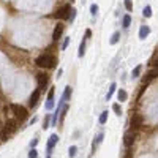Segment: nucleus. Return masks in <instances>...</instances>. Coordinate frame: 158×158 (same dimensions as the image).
Returning <instances> with one entry per match:
<instances>
[{"instance_id":"nucleus-24","label":"nucleus","mask_w":158,"mask_h":158,"mask_svg":"<svg viewBox=\"0 0 158 158\" xmlns=\"http://www.w3.org/2000/svg\"><path fill=\"white\" fill-rule=\"evenodd\" d=\"M119 38H120V33H119V32H114L112 38H111V44H116V43L119 41Z\"/></svg>"},{"instance_id":"nucleus-2","label":"nucleus","mask_w":158,"mask_h":158,"mask_svg":"<svg viewBox=\"0 0 158 158\" xmlns=\"http://www.w3.org/2000/svg\"><path fill=\"white\" fill-rule=\"evenodd\" d=\"M11 108V112L14 114L16 120H25L27 117H29V112H27V109L21 105H10Z\"/></svg>"},{"instance_id":"nucleus-31","label":"nucleus","mask_w":158,"mask_h":158,"mask_svg":"<svg viewBox=\"0 0 158 158\" xmlns=\"http://www.w3.org/2000/svg\"><path fill=\"white\" fill-rule=\"evenodd\" d=\"M150 67H153V68H158V55H156V57H153V59L150 60Z\"/></svg>"},{"instance_id":"nucleus-11","label":"nucleus","mask_w":158,"mask_h":158,"mask_svg":"<svg viewBox=\"0 0 158 158\" xmlns=\"http://www.w3.org/2000/svg\"><path fill=\"white\" fill-rule=\"evenodd\" d=\"M155 78H158V68H152L150 71H147V74L144 76V82H149Z\"/></svg>"},{"instance_id":"nucleus-13","label":"nucleus","mask_w":158,"mask_h":158,"mask_svg":"<svg viewBox=\"0 0 158 158\" xmlns=\"http://www.w3.org/2000/svg\"><path fill=\"white\" fill-rule=\"evenodd\" d=\"M10 138H11V134L8 133L5 128H2V130H0V141H8Z\"/></svg>"},{"instance_id":"nucleus-5","label":"nucleus","mask_w":158,"mask_h":158,"mask_svg":"<svg viewBox=\"0 0 158 158\" xmlns=\"http://www.w3.org/2000/svg\"><path fill=\"white\" fill-rule=\"evenodd\" d=\"M5 130L10 134H14L16 131H17V128H19V125H17V120L16 119H8L6 122H5V127H3Z\"/></svg>"},{"instance_id":"nucleus-33","label":"nucleus","mask_w":158,"mask_h":158,"mask_svg":"<svg viewBox=\"0 0 158 158\" xmlns=\"http://www.w3.org/2000/svg\"><path fill=\"white\" fill-rule=\"evenodd\" d=\"M52 98H54V87H52V89H49V94H48V101H52Z\"/></svg>"},{"instance_id":"nucleus-36","label":"nucleus","mask_w":158,"mask_h":158,"mask_svg":"<svg viewBox=\"0 0 158 158\" xmlns=\"http://www.w3.org/2000/svg\"><path fill=\"white\" fill-rule=\"evenodd\" d=\"M68 43H70V38H65V41H63V44H62V49H67Z\"/></svg>"},{"instance_id":"nucleus-23","label":"nucleus","mask_w":158,"mask_h":158,"mask_svg":"<svg viewBox=\"0 0 158 158\" xmlns=\"http://www.w3.org/2000/svg\"><path fill=\"white\" fill-rule=\"evenodd\" d=\"M67 112H68V106H63L62 111H60V122H63V119H65V116H67Z\"/></svg>"},{"instance_id":"nucleus-21","label":"nucleus","mask_w":158,"mask_h":158,"mask_svg":"<svg viewBox=\"0 0 158 158\" xmlns=\"http://www.w3.org/2000/svg\"><path fill=\"white\" fill-rule=\"evenodd\" d=\"M49 123H51V114H46L44 122H43V128H44V130H46V128H49Z\"/></svg>"},{"instance_id":"nucleus-34","label":"nucleus","mask_w":158,"mask_h":158,"mask_svg":"<svg viewBox=\"0 0 158 158\" xmlns=\"http://www.w3.org/2000/svg\"><path fill=\"white\" fill-rule=\"evenodd\" d=\"M74 17H76V10H74V8H71V11H70V19L74 21Z\"/></svg>"},{"instance_id":"nucleus-9","label":"nucleus","mask_w":158,"mask_h":158,"mask_svg":"<svg viewBox=\"0 0 158 158\" xmlns=\"http://www.w3.org/2000/svg\"><path fill=\"white\" fill-rule=\"evenodd\" d=\"M59 142V136L57 134H51L49 136V141H48V155H51V152H52V149H54V145Z\"/></svg>"},{"instance_id":"nucleus-29","label":"nucleus","mask_w":158,"mask_h":158,"mask_svg":"<svg viewBox=\"0 0 158 158\" xmlns=\"http://www.w3.org/2000/svg\"><path fill=\"white\" fill-rule=\"evenodd\" d=\"M36 156H38V150H36V149H32L29 152V158H36Z\"/></svg>"},{"instance_id":"nucleus-22","label":"nucleus","mask_w":158,"mask_h":158,"mask_svg":"<svg viewBox=\"0 0 158 158\" xmlns=\"http://www.w3.org/2000/svg\"><path fill=\"white\" fill-rule=\"evenodd\" d=\"M142 14H144L145 17H150V16H152V6H149V5H147V6L144 8V10H142Z\"/></svg>"},{"instance_id":"nucleus-37","label":"nucleus","mask_w":158,"mask_h":158,"mask_svg":"<svg viewBox=\"0 0 158 158\" xmlns=\"http://www.w3.org/2000/svg\"><path fill=\"white\" fill-rule=\"evenodd\" d=\"M36 144H38V139H33V141L30 142V147H32V149H35V147H36Z\"/></svg>"},{"instance_id":"nucleus-17","label":"nucleus","mask_w":158,"mask_h":158,"mask_svg":"<svg viewBox=\"0 0 158 158\" xmlns=\"http://www.w3.org/2000/svg\"><path fill=\"white\" fill-rule=\"evenodd\" d=\"M98 122H100V125H105L106 122H108V112L105 111V112H101V116H100V119H98Z\"/></svg>"},{"instance_id":"nucleus-39","label":"nucleus","mask_w":158,"mask_h":158,"mask_svg":"<svg viewBox=\"0 0 158 158\" xmlns=\"http://www.w3.org/2000/svg\"><path fill=\"white\" fill-rule=\"evenodd\" d=\"M46 158H51V155H48V156H46Z\"/></svg>"},{"instance_id":"nucleus-3","label":"nucleus","mask_w":158,"mask_h":158,"mask_svg":"<svg viewBox=\"0 0 158 158\" xmlns=\"http://www.w3.org/2000/svg\"><path fill=\"white\" fill-rule=\"evenodd\" d=\"M70 11H71V6H70V5H63V6H60L59 10L54 13V17H57V19H62V21L70 19Z\"/></svg>"},{"instance_id":"nucleus-14","label":"nucleus","mask_w":158,"mask_h":158,"mask_svg":"<svg viewBox=\"0 0 158 158\" xmlns=\"http://www.w3.org/2000/svg\"><path fill=\"white\" fill-rule=\"evenodd\" d=\"M130 24H131V16H130V14H125V16L122 17V25L125 27V29H128Z\"/></svg>"},{"instance_id":"nucleus-4","label":"nucleus","mask_w":158,"mask_h":158,"mask_svg":"<svg viewBox=\"0 0 158 158\" xmlns=\"http://www.w3.org/2000/svg\"><path fill=\"white\" fill-rule=\"evenodd\" d=\"M36 82H38V90L43 92L46 90V87H48V82H49V78L46 73H38L36 74Z\"/></svg>"},{"instance_id":"nucleus-19","label":"nucleus","mask_w":158,"mask_h":158,"mask_svg":"<svg viewBox=\"0 0 158 158\" xmlns=\"http://www.w3.org/2000/svg\"><path fill=\"white\" fill-rule=\"evenodd\" d=\"M76 153H78V147H76V145H71V147H70V150H68L70 158H74V156H76Z\"/></svg>"},{"instance_id":"nucleus-30","label":"nucleus","mask_w":158,"mask_h":158,"mask_svg":"<svg viewBox=\"0 0 158 158\" xmlns=\"http://www.w3.org/2000/svg\"><path fill=\"white\" fill-rule=\"evenodd\" d=\"M139 73H141V65H138V67L133 70V78H138V76H139Z\"/></svg>"},{"instance_id":"nucleus-28","label":"nucleus","mask_w":158,"mask_h":158,"mask_svg":"<svg viewBox=\"0 0 158 158\" xmlns=\"http://www.w3.org/2000/svg\"><path fill=\"white\" fill-rule=\"evenodd\" d=\"M125 8H127L128 11L133 10V2H131V0H125Z\"/></svg>"},{"instance_id":"nucleus-12","label":"nucleus","mask_w":158,"mask_h":158,"mask_svg":"<svg viewBox=\"0 0 158 158\" xmlns=\"http://www.w3.org/2000/svg\"><path fill=\"white\" fill-rule=\"evenodd\" d=\"M150 33V29H149L147 25H142L141 27V30H139V38L141 40H144V38H147V35Z\"/></svg>"},{"instance_id":"nucleus-16","label":"nucleus","mask_w":158,"mask_h":158,"mask_svg":"<svg viewBox=\"0 0 158 158\" xmlns=\"http://www.w3.org/2000/svg\"><path fill=\"white\" fill-rule=\"evenodd\" d=\"M84 54H86V41H81V44H79V52H78V55H79V57H84Z\"/></svg>"},{"instance_id":"nucleus-15","label":"nucleus","mask_w":158,"mask_h":158,"mask_svg":"<svg viewBox=\"0 0 158 158\" xmlns=\"http://www.w3.org/2000/svg\"><path fill=\"white\" fill-rule=\"evenodd\" d=\"M117 97H119V101H127V98H128V94H127V92H125L123 89H120Z\"/></svg>"},{"instance_id":"nucleus-18","label":"nucleus","mask_w":158,"mask_h":158,"mask_svg":"<svg viewBox=\"0 0 158 158\" xmlns=\"http://www.w3.org/2000/svg\"><path fill=\"white\" fill-rule=\"evenodd\" d=\"M70 97H71V86H67L65 87V94H63V100H70Z\"/></svg>"},{"instance_id":"nucleus-25","label":"nucleus","mask_w":158,"mask_h":158,"mask_svg":"<svg viewBox=\"0 0 158 158\" xmlns=\"http://www.w3.org/2000/svg\"><path fill=\"white\" fill-rule=\"evenodd\" d=\"M101 141H103V133H100V134H98V136L95 138V141H94V145H92V147L95 149V145H97V144H100Z\"/></svg>"},{"instance_id":"nucleus-27","label":"nucleus","mask_w":158,"mask_h":158,"mask_svg":"<svg viewBox=\"0 0 158 158\" xmlns=\"http://www.w3.org/2000/svg\"><path fill=\"white\" fill-rule=\"evenodd\" d=\"M90 13H92V16H97V13H98V5H92L90 6Z\"/></svg>"},{"instance_id":"nucleus-32","label":"nucleus","mask_w":158,"mask_h":158,"mask_svg":"<svg viewBox=\"0 0 158 158\" xmlns=\"http://www.w3.org/2000/svg\"><path fill=\"white\" fill-rule=\"evenodd\" d=\"M122 158H133V150H131V147H130L128 150L125 152V155H123Z\"/></svg>"},{"instance_id":"nucleus-38","label":"nucleus","mask_w":158,"mask_h":158,"mask_svg":"<svg viewBox=\"0 0 158 158\" xmlns=\"http://www.w3.org/2000/svg\"><path fill=\"white\" fill-rule=\"evenodd\" d=\"M86 36H87V38H89V36H92V30H90V29L86 30Z\"/></svg>"},{"instance_id":"nucleus-35","label":"nucleus","mask_w":158,"mask_h":158,"mask_svg":"<svg viewBox=\"0 0 158 158\" xmlns=\"http://www.w3.org/2000/svg\"><path fill=\"white\" fill-rule=\"evenodd\" d=\"M54 108V101H46V109H52Z\"/></svg>"},{"instance_id":"nucleus-7","label":"nucleus","mask_w":158,"mask_h":158,"mask_svg":"<svg viewBox=\"0 0 158 158\" xmlns=\"http://www.w3.org/2000/svg\"><path fill=\"white\" fill-rule=\"evenodd\" d=\"M136 133L134 131H128V133H125V136H123V144H125V147H131L133 144H134V141H136Z\"/></svg>"},{"instance_id":"nucleus-8","label":"nucleus","mask_w":158,"mask_h":158,"mask_svg":"<svg viewBox=\"0 0 158 158\" xmlns=\"http://www.w3.org/2000/svg\"><path fill=\"white\" fill-rule=\"evenodd\" d=\"M63 30H65V25H63V24H57V25H55L54 33H52V40H54V41H57V40L60 38V36H62Z\"/></svg>"},{"instance_id":"nucleus-1","label":"nucleus","mask_w":158,"mask_h":158,"mask_svg":"<svg viewBox=\"0 0 158 158\" xmlns=\"http://www.w3.org/2000/svg\"><path fill=\"white\" fill-rule=\"evenodd\" d=\"M35 63L38 65L40 68H54L55 63H57V57L52 54H43L40 57H36Z\"/></svg>"},{"instance_id":"nucleus-6","label":"nucleus","mask_w":158,"mask_h":158,"mask_svg":"<svg viewBox=\"0 0 158 158\" xmlns=\"http://www.w3.org/2000/svg\"><path fill=\"white\" fill-rule=\"evenodd\" d=\"M142 123H144V117L139 116V114H134L131 117V120H130V127H131L133 130H139L142 127Z\"/></svg>"},{"instance_id":"nucleus-26","label":"nucleus","mask_w":158,"mask_h":158,"mask_svg":"<svg viewBox=\"0 0 158 158\" xmlns=\"http://www.w3.org/2000/svg\"><path fill=\"white\" fill-rule=\"evenodd\" d=\"M112 109H114V112H116V114H119V116L122 114V108H120V105H117V103H116V105H112Z\"/></svg>"},{"instance_id":"nucleus-10","label":"nucleus","mask_w":158,"mask_h":158,"mask_svg":"<svg viewBox=\"0 0 158 158\" xmlns=\"http://www.w3.org/2000/svg\"><path fill=\"white\" fill-rule=\"evenodd\" d=\"M40 95H41V92L36 89L33 94H32V97H30V108H36V105H38V100H40Z\"/></svg>"},{"instance_id":"nucleus-20","label":"nucleus","mask_w":158,"mask_h":158,"mask_svg":"<svg viewBox=\"0 0 158 158\" xmlns=\"http://www.w3.org/2000/svg\"><path fill=\"white\" fill-rule=\"evenodd\" d=\"M116 84H114V82H112V84H111V87H109V92H108V95H106V98L108 100H111V97H112V94H114V92H116Z\"/></svg>"},{"instance_id":"nucleus-40","label":"nucleus","mask_w":158,"mask_h":158,"mask_svg":"<svg viewBox=\"0 0 158 158\" xmlns=\"http://www.w3.org/2000/svg\"><path fill=\"white\" fill-rule=\"evenodd\" d=\"M0 142H2V141H0Z\"/></svg>"}]
</instances>
